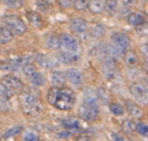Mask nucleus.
I'll use <instances>...</instances> for the list:
<instances>
[{
	"label": "nucleus",
	"mask_w": 148,
	"mask_h": 141,
	"mask_svg": "<svg viewBox=\"0 0 148 141\" xmlns=\"http://www.w3.org/2000/svg\"><path fill=\"white\" fill-rule=\"evenodd\" d=\"M100 115V108L97 102L96 94L93 92H85L84 102L79 106V116L82 120L87 123H92L98 119Z\"/></svg>",
	"instance_id": "obj_1"
},
{
	"label": "nucleus",
	"mask_w": 148,
	"mask_h": 141,
	"mask_svg": "<svg viewBox=\"0 0 148 141\" xmlns=\"http://www.w3.org/2000/svg\"><path fill=\"white\" fill-rule=\"evenodd\" d=\"M20 104L24 114L29 117H37L43 111L38 97L31 92L22 91L20 93Z\"/></svg>",
	"instance_id": "obj_2"
},
{
	"label": "nucleus",
	"mask_w": 148,
	"mask_h": 141,
	"mask_svg": "<svg viewBox=\"0 0 148 141\" xmlns=\"http://www.w3.org/2000/svg\"><path fill=\"white\" fill-rule=\"evenodd\" d=\"M77 96L73 89L69 87H59L53 107L60 111H70L76 104Z\"/></svg>",
	"instance_id": "obj_3"
},
{
	"label": "nucleus",
	"mask_w": 148,
	"mask_h": 141,
	"mask_svg": "<svg viewBox=\"0 0 148 141\" xmlns=\"http://www.w3.org/2000/svg\"><path fill=\"white\" fill-rule=\"evenodd\" d=\"M2 22H3L5 29H8L14 36H21L27 31V25L17 15H5L2 18Z\"/></svg>",
	"instance_id": "obj_4"
},
{
	"label": "nucleus",
	"mask_w": 148,
	"mask_h": 141,
	"mask_svg": "<svg viewBox=\"0 0 148 141\" xmlns=\"http://www.w3.org/2000/svg\"><path fill=\"white\" fill-rule=\"evenodd\" d=\"M60 45L61 48L64 49V51L73 52V53H79L82 47L81 43L76 37L69 34H62L59 36Z\"/></svg>",
	"instance_id": "obj_5"
},
{
	"label": "nucleus",
	"mask_w": 148,
	"mask_h": 141,
	"mask_svg": "<svg viewBox=\"0 0 148 141\" xmlns=\"http://www.w3.org/2000/svg\"><path fill=\"white\" fill-rule=\"evenodd\" d=\"M129 90L137 102L148 105V90L143 84L139 82H132L129 86Z\"/></svg>",
	"instance_id": "obj_6"
},
{
	"label": "nucleus",
	"mask_w": 148,
	"mask_h": 141,
	"mask_svg": "<svg viewBox=\"0 0 148 141\" xmlns=\"http://www.w3.org/2000/svg\"><path fill=\"white\" fill-rule=\"evenodd\" d=\"M1 82L5 85V87L8 89V91L11 93L12 96L16 94H20L24 90V84L18 77L14 75H6L2 79Z\"/></svg>",
	"instance_id": "obj_7"
},
{
	"label": "nucleus",
	"mask_w": 148,
	"mask_h": 141,
	"mask_svg": "<svg viewBox=\"0 0 148 141\" xmlns=\"http://www.w3.org/2000/svg\"><path fill=\"white\" fill-rule=\"evenodd\" d=\"M112 41L114 44L118 45L120 48H122L123 50H126L129 48L132 44L130 36L124 32H116L114 35L112 36Z\"/></svg>",
	"instance_id": "obj_8"
},
{
	"label": "nucleus",
	"mask_w": 148,
	"mask_h": 141,
	"mask_svg": "<svg viewBox=\"0 0 148 141\" xmlns=\"http://www.w3.org/2000/svg\"><path fill=\"white\" fill-rule=\"evenodd\" d=\"M70 27H71L73 31L77 32V34H84V32L87 31L88 25H87V22L84 19L77 17L71 19V21H70Z\"/></svg>",
	"instance_id": "obj_9"
},
{
	"label": "nucleus",
	"mask_w": 148,
	"mask_h": 141,
	"mask_svg": "<svg viewBox=\"0 0 148 141\" xmlns=\"http://www.w3.org/2000/svg\"><path fill=\"white\" fill-rule=\"evenodd\" d=\"M65 75H66L67 80H69L72 84L76 85V86H79V85H81L84 82L82 74L79 70L75 69V68H71V69L67 70Z\"/></svg>",
	"instance_id": "obj_10"
},
{
	"label": "nucleus",
	"mask_w": 148,
	"mask_h": 141,
	"mask_svg": "<svg viewBox=\"0 0 148 141\" xmlns=\"http://www.w3.org/2000/svg\"><path fill=\"white\" fill-rule=\"evenodd\" d=\"M79 59H81V56L79 55V53L63 51V52H60L58 54V61L65 65L75 64V63L79 62Z\"/></svg>",
	"instance_id": "obj_11"
},
{
	"label": "nucleus",
	"mask_w": 148,
	"mask_h": 141,
	"mask_svg": "<svg viewBox=\"0 0 148 141\" xmlns=\"http://www.w3.org/2000/svg\"><path fill=\"white\" fill-rule=\"evenodd\" d=\"M125 108L130 113V115H132V117L136 118V119H141L144 115L142 108L132 100H127L125 102Z\"/></svg>",
	"instance_id": "obj_12"
},
{
	"label": "nucleus",
	"mask_w": 148,
	"mask_h": 141,
	"mask_svg": "<svg viewBox=\"0 0 148 141\" xmlns=\"http://www.w3.org/2000/svg\"><path fill=\"white\" fill-rule=\"evenodd\" d=\"M123 58H124L125 65L130 68L136 67L139 63V58L137 56L136 52L132 49H127L123 55Z\"/></svg>",
	"instance_id": "obj_13"
},
{
	"label": "nucleus",
	"mask_w": 148,
	"mask_h": 141,
	"mask_svg": "<svg viewBox=\"0 0 148 141\" xmlns=\"http://www.w3.org/2000/svg\"><path fill=\"white\" fill-rule=\"evenodd\" d=\"M27 22L32 25L34 27H36L37 29H41L44 27V21L40 16V14H38L37 12L34 11H29L27 13Z\"/></svg>",
	"instance_id": "obj_14"
},
{
	"label": "nucleus",
	"mask_w": 148,
	"mask_h": 141,
	"mask_svg": "<svg viewBox=\"0 0 148 141\" xmlns=\"http://www.w3.org/2000/svg\"><path fill=\"white\" fill-rule=\"evenodd\" d=\"M127 23L130 26L134 27H139L146 23V19L142 14L136 13V12H132V13L129 14L127 16Z\"/></svg>",
	"instance_id": "obj_15"
},
{
	"label": "nucleus",
	"mask_w": 148,
	"mask_h": 141,
	"mask_svg": "<svg viewBox=\"0 0 148 141\" xmlns=\"http://www.w3.org/2000/svg\"><path fill=\"white\" fill-rule=\"evenodd\" d=\"M96 97L97 100H99L102 104L104 105H109L110 103L112 102V96H111V93H110L109 90L107 88H105L103 86H100L97 88L96 92Z\"/></svg>",
	"instance_id": "obj_16"
},
{
	"label": "nucleus",
	"mask_w": 148,
	"mask_h": 141,
	"mask_svg": "<svg viewBox=\"0 0 148 141\" xmlns=\"http://www.w3.org/2000/svg\"><path fill=\"white\" fill-rule=\"evenodd\" d=\"M66 75L62 70H54L51 75V82L53 86L62 87L66 84Z\"/></svg>",
	"instance_id": "obj_17"
},
{
	"label": "nucleus",
	"mask_w": 148,
	"mask_h": 141,
	"mask_svg": "<svg viewBox=\"0 0 148 141\" xmlns=\"http://www.w3.org/2000/svg\"><path fill=\"white\" fill-rule=\"evenodd\" d=\"M45 44L48 48L52 50H58L61 48V45H60V40L59 36L55 34H48L45 37Z\"/></svg>",
	"instance_id": "obj_18"
},
{
	"label": "nucleus",
	"mask_w": 148,
	"mask_h": 141,
	"mask_svg": "<svg viewBox=\"0 0 148 141\" xmlns=\"http://www.w3.org/2000/svg\"><path fill=\"white\" fill-rule=\"evenodd\" d=\"M92 14H100L105 10L104 2L101 0H90L88 2V8Z\"/></svg>",
	"instance_id": "obj_19"
},
{
	"label": "nucleus",
	"mask_w": 148,
	"mask_h": 141,
	"mask_svg": "<svg viewBox=\"0 0 148 141\" xmlns=\"http://www.w3.org/2000/svg\"><path fill=\"white\" fill-rule=\"evenodd\" d=\"M135 125H136V123L132 120H123L122 125H121L122 132L124 133V134H127V135L134 134V131H135Z\"/></svg>",
	"instance_id": "obj_20"
},
{
	"label": "nucleus",
	"mask_w": 148,
	"mask_h": 141,
	"mask_svg": "<svg viewBox=\"0 0 148 141\" xmlns=\"http://www.w3.org/2000/svg\"><path fill=\"white\" fill-rule=\"evenodd\" d=\"M23 130H24V127H23L22 125H15V127L7 129L6 131L2 134L1 138H3V139H11V138H14L15 136L19 135Z\"/></svg>",
	"instance_id": "obj_21"
},
{
	"label": "nucleus",
	"mask_w": 148,
	"mask_h": 141,
	"mask_svg": "<svg viewBox=\"0 0 148 141\" xmlns=\"http://www.w3.org/2000/svg\"><path fill=\"white\" fill-rule=\"evenodd\" d=\"M36 61L38 62V64L40 66L44 68H53L56 66V63H55L51 58H48L43 54H38L36 56Z\"/></svg>",
	"instance_id": "obj_22"
},
{
	"label": "nucleus",
	"mask_w": 148,
	"mask_h": 141,
	"mask_svg": "<svg viewBox=\"0 0 148 141\" xmlns=\"http://www.w3.org/2000/svg\"><path fill=\"white\" fill-rule=\"evenodd\" d=\"M89 34L90 36L94 37V38H99L102 37L105 34V29L103 26L99 24H95L93 25L89 29Z\"/></svg>",
	"instance_id": "obj_23"
},
{
	"label": "nucleus",
	"mask_w": 148,
	"mask_h": 141,
	"mask_svg": "<svg viewBox=\"0 0 148 141\" xmlns=\"http://www.w3.org/2000/svg\"><path fill=\"white\" fill-rule=\"evenodd\" d=\"M109 110H110V112L115 116H123L126 113V108H125V106H123L122 104H120V103H116V102L110 103Z\"/></svg>",
	"instance_id": "obj_24"
},
{
	"label": "nucleus",
	"mask_w": 148,
	"mask_h": 141,
	"mask_svg": "<svg viewBox=\"0 0 148 141\" xmlns=\"http://www.w3.org/2000/svg\"><path fill=\"white\" fill-rule=\"evenodd\" d=\"M62 125L67 130H74L81 127V123L76 119H66L62 120Z\"/></svg>",
	"instance_id": "obj_25"
},
{
	"label": "nucleus",
	"mask_w": 148,
	"mask_h": 141,
	"mask_svg": "<svg viewBox=\"0 0 148 141\" xmlns=\"http://www.w3.org/2000/svg\"><path fill=\"white\" fill-rule=\"evenodd\" d=\"M104 7L110 15H115L118 11V0H105Z\"/></svg>",
	"instance_id": "obj_26"
},
{
	"label": "nucleus",
	"mask_w": 148,
	"mask_h": 141,
	"mask_svg": "<svg viewBox=\"0 0 148 141\" xmlns=\"http://www.w3.org/2000/svg\"><path fill=\"white\" fill-rule=\"evenodd\" d=\"M29 79L31 80V82L34 85V86H42V85L45 84L44 75L38 72H36V74L32 75Z\"/></svg>",
	"instance_id": "obj_27"
},
{
	"label": "nucleus",
	"mask_w": 148,
	"mask_h": 141,
	"mask_svg": "<svg viewBox=\"0 0 148 141\" xmlns=\"http://www.w3.org/2000/svg\"><path fill=\"white\" fill-rule=\"evenodd\" d=\"M13 37H14V35L12 34L7 29L3 27L1 34H0V44L9 43V42H11L12 40H13Z\"/></svg>",
	"instance_id": "obj_28"
},
{
	"label": "nucleus",
	"mask_w": 148,
	"mask_h": 141,
	"mask_svg": "<svg viewBox=\"0 0 148 141\" xmlns=\"http://www.w3.org/2000/svg\"><path fill=\"white\" fill-rule=\"evenodd\" d=\"M22 69H23V73H24V75H26L27 79H29L32 75L36 74V73L37 72L36 66H34V64H32V63H26V64L22 67Z\"/></svg>",
	"instance_id": "obj_29"
},
{
	"label": "nucleus",
	"mask_w": 148,
	"mask_h": 141,
	"mask_svg": "<svg viewBox=\"0 0 148 141\" xmlns=\"http://www.w3.org/2000/svg\"><path fill=\"white\" fill-rule=\"evenodd\" d=\"M88 2L89 0H74L73 6L77 11H85L88 8Z\"/></svg>",
	"instance_id": "obj_30"
},
{
	"label": "nucleus",
	"mask_w": 148,
	"mask_h": 141,
	"mask_svg": "<svg viewBox=\"0 0 148 141\" xmlns=\"http://www.w3.org/2000/svg\"><path fill=\"white\" fill-rule=\"evenodd\" d=\"M135 130L138 132V134H140L141 136L147 137L148 136V123H142L139 122L136 123L135 125Z\"/></svg>",
	"instance_id": "obj_31"
},
{
	"label": "nucleus",
	"mask_w": 148,
	"mask_h": 141,
	"mask_svg": "<svg viewBox=\"0 0 148 141\" xmlns=\"http://www.w3.org/2000/svg\"><path fill=\"white\" fill-rule=\"evenodd\" d=\"M5 6L11 9H19L24 4V0H3Z\"/></svg>",
	"instance_id": "obj_32"
},
{
	"label": "nucleus",
	"mask_w": 148,
	"mask_h": 141,
	"mask_svg": "<svg viewBox=\"0 0 148 141\" xmlns=\"http://www.w3.org/2000/svg\"><path fill=\"white\" fill-rule=\"evenodd\" d=\"M58 88L57 86H53L51 87L50 89L48 90V93H47V101L50 105L53 106L54 102H55V99H56V96H57V92H58Z\"/></svg>",
	"instance_id": "obj_33"
},
{
	"label": "nucleus",
	"mask_w": 148,
	"mask_h": 141,
	"mask_svg": "<svg viewBox=\"0 0 148 141\" xmlns=\"http://www.w3.org/2000/svg\"><path fill=\"white\" fill-rule=\"evenodd\" d=\"M11 97H12V94L8 91V89L5 87V85L0 81V98L9 100Z\"/></svg>",
	"instance_id": "obj_34"
},
{
	"label": "nucleus",
	"mask_w": 148,
	"mask_h": 141,
	"mask_svg": "<svg viewBox=\"0 0 148 141\" xmlns=\"http://www.w3.org/2000/svg\"><path fill=\"white\" fill-rule=\"evenodd\" d=\"M24 139L27 141H37L39 140V135L34 131H27L25 134Z\"/></svg>",
	"instance_id": "obj_35"
},
{
	"label": "nucleus",
	"mask_w": 148,
	"mask_h": 141,
	"mask_svg": "<svg viewBox=\"0 0 148 141\" xmlns=\"http://www.w3.org/2000/svg\"><path fill=\"white\" fill-rule=\"evenodd\" d=\"M59 6L63 9H69L73 6L74 0H57Z\"/></svg>",
	"instance_id": "obj_36"
},
{
	"label": "nucleus",
	"mask_w": 148,
	"mask_h": 141,
	"mask_svg": "<svg viewBox=\"0 0 148 141\" xmlns=\"http://www.w3.org/2000/svg\"><path fill=\"white\" fill-rule=\"evenodd\" d=\"M139 49H140V52H141L142 56L144 57L145 63H147L148 64V44L147 43L141 44L139 46Z\"/></svg>",
	"instance_id": "obj_37"
},
{
	"label": "nucleus",
	"mask_w": 148,
	"mask_h": 141,
	"mask_svg": "<svg viewBox=\"0 0 148 141\" xmlns=\"http://www.w3.org/2000/svg\"><path fill=\"white\" fill-rule=\"evenodd\" d=\"M137 0H123V5H124L125 7H132L134 6V5L136 3Z\"/></svg>",
	"instance_id": "obj_38"
},
{
	"label": "nucleus",
	"mask_w": 148,
	"mask_h": 141,
	"mask_svg": "<svg viewBox=\"0 0 148 141\" xmlns=\"http://www.w3.org/2000/svg\"><path fill=\"white\" fill-rule=\"evenodd\" d=\"M141 80H142V84H143L145 86V88L148 90V75L141 77Z\"/></svg>",
	"instance_id": "obj_39"
},
{
	"label": "nucleus",
	"mask_w": 148,
	"mask_h": 141,
	"mask_svg": "<svg viewBox=\"0 0 148 141\" xmlns=\"http://www.w3.org/2000/svg\"><path fill=\"white\" fill-rule=\"evenodd\" d=\"M142 67H143L144 72L146 73V75H148V64H147V63H144V64H143V66H142Z\"/></svg>",
	"instance_id": "obj_40"
},
{
	"label": "nucleus",
	"mask_w": 148,
	"mask_h": 141,
	"mask_svg": "<svg viewBox=\"0 0 148 141\" xmlns=\"http://www.w3.org/2000/svg\"><path fill=\"white\" fill-rule=\"evenodd\" d=\"M39 1H41L42 3H45V4H49V3H51L52 0H39Z\"/></svg>",
	"instance_id": "obj_41"
},
{
	"label": "nucleus",
	"mask_w": 148,
	"mask_h": 141,
	"mask_svg": "<svg viewBox=\"0 0 148 141\" xmlns=\"http://www.w3.org/2000/svg\"><path fill=\"white\" fill-rule=\"evenodd\" d=\"M2 29H3V27H0V34H1V31H2Z\"/></svg>",
	"instance_id": "obj_42"
},
{
	"label": "nucleus",
	"mask_w": 148,
	"mask_h": 141,
	"mask_svg": "<svg viewBox=\"0 0 148 141\" xmlns=\"http://www.w3.org/2000/svg\"><path fill=\"white\" fill-rule=\"evenodd\" d=\"M147 13H148V8H147Z\"/></svg>",
	"instance_id": "obj_43"
},
{
	"label": "nucleus",
	"mask_w": 148,
	"mask_h": 141,
	"mask_svg": "<svg viewBox=\"0 0 148 141\" xmlns=\"http://www.w3.org/2000/svg\"><path fill=\"white\" fill-rule=\"evenodd\" d=\"M0 3H1V0H0Z\"/></svg>",
	"instance_id": "obj_44"
},
{
	"label": "nucleus",
	"mask_w": 148,
	"mask_h": 141,
	"mask_svg": "<svg viewBox=\"0 0 148 141\" xmlns=\"http://www.w3.org/2000/svg\"><path fill=\"white\" fill-rule=\"evenodd\" d=\"M89 1H90V0H89Z\"/></svg>",
	"instance_id": "obj_45"
}]
</instances>
